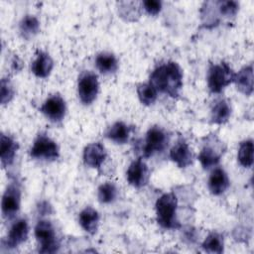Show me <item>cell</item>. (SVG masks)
<instances>
[{
  "label": "cell",
  "mask_w": 254,
  "mask_h": 254,
  "mask_svg": "<svg viewBox=\"0 0 254 254\" xmlns=\"http://www.w3.org/2000/svg\"><path fill=\"white\" fill-rule=\"evenodd\" d=\"M149 82L157 91L178 97L183 87V70L176 62L169 61L152 71Z\"/></svg>",
  "instance_id": "obj_1"
},
{
  "label": "cell",
  "mask_w": 254,
  "mask_h": 254,
  "mask_svg": "<svg viewBox=\"0 0 254 254\" xmlns=\"http://www.w3.org/2000/svg\"><path fill=\"white\" fill-rule=\"evenodd\" d=\"M157 222L166 229H177L181 226L177 217L178 198L174 192L162 194L156 201Z\"/></svg>",
  "instance_id": "obj_2"
},
{
  "label": "cell",
  "mask_w": 254,
  "mask_h": 254,
  "mask_svg": "<svg viewBox=\"0 0 254 254\" xmlns=\"http://www.w3.org/2000/svg\"><path fill=\"white\" fill-rule=\"evenodd\" d=\"M235 72L225 62L211 64L207 70V86L212 93L221 92L233 82Z\"/></svg>",
  "instance_id": "obj_3"
},
{
  "label": "cell",
  "mask_w": 254,
  "mask_h": 254,
  "mask_svg": "<svg viewBox=\"0 0 254 254\" xmlns=\"http://www.w3.org/2000/svg\"><path fill=\"white\" fill-rule=\"evenodd\" d=\"M34 232L39 243L40 253H55L59 250L60 244L51 221L45 219L39 220L35 226Z\"/></svg>",
  "instance_id": "obj_4"
},
{
  "label": "cell",
  "mask_w": 254,
  "mask_h": 254,
  "mask_svg": "<svg viewBox=\"0 0 254 254\" xmlns=\"http://www.w3.org/2000/svg\"><path fill=\"white\" fill-rule=\"evenodd\" d=\"M224 152L222 142L215 135L205 137V142L198 154V161L204 170L216 166Z\"/></svg>",
  "instance_id": "obj_5"
},
{
  "label": "cell",
  "mask_w": 254,
  "mask_h": 254,
  "mask_svg": "<svg viewBox=\"0 0 254 254\" xmlns=\"http://www.w3.org/2000/svg\"><path fill=\"white\" fill-rule=\"evenodd\" d=\"M170 143L169 133L160 126L151 127L146 134L143 146V156L149 158L155 154L164 152Z\"/></svg>",
  "instance_id": "obj_6"
},
{
  "label": "cell",
  "mask_w": 254,
  "mask_h": 254,
  "mask_svg": "<svg viewBox=\"0 0 254 254\" xmlns=\"http://www.w3.org/2000/svg\"><path fill=\"white\" fill-rule=\"evenodd\" d=\"M21 206V188L18 182H11L2 195L1 211L5 219H13Z\"/></svg>",
  "instance_id": "obj_7"
},
{
  "label": "cell",
  "mask_w": 254,
  "mask_h": 254,
  "mask_svg": "<svg viewBox=\"0 0 254 254\" xmlns=\"http://www.w3.org/2000/svg\"><path fill=\"white\" fill-rule=\"evenodd\" d=\"M99 90V82L97 75L90 71H82L77 80V94L80 101L85 104H91L97 97Z\"/></svg>",
  "instance_id": "obj_8"
},
{
  "label": "cell",
  "mask_w": 254,
  "mask_h": 254,
  "mask_svg": "<svg viewBox=\"0 0 254 254\" xmlns=\"http://www.w3.org/2000/svg\"><path fill=\"white\" fill-rule=\"evenodd\" d=\"M30 156L38 160L55 161L60 156V149L58 144L49 136L39 134L30 149Z\"/></svg>",
  "instance_id": "obj_9"
},
{
  "label": "cell",
  "mask_w": 254,
  "mask_h": 254,
  "mask_svg": "<svg viewBox=\"0 0 254 254\" xmlns=\"http://www.w3.org/2000/svg\"><path fill=\"white\" fill-rule=\"evenodd\" d=\"M40 111L52 122L59 123L65 116V101L60 94H53L45 100L40 107Z\"/></svg>",
  "instance_id": "obj_10"
},
{
  "label": "cell",
  "mask_w": 254,
  "mask_h": 254,
  "mask_svg": "<svg viewBox=\"0 0 254 254\" xmlns=\"http://www.w3.org/2000/svg\"><path fill=\"white\" fill-rule=\"evenodd\" d=\"M149 168L142 159L133 161L126 172V179L128 183L136 189L145 187L149 182Z\"/></svg>",
  "instance_id": "obj_11"
},
{
  "label": "cell",
  "mask_w": 254,
  "mask_h": 254,
  "mask_svg": "<svg viewBox=\"0 0 254 254\" xmlns=\"http://www.w3.org/2000/svg\"><path fill=\"white\" fill-rule=\"evenodd\" d=\"M106 157V150L104 146L99 142L86 145L82 154L83 163L85 164V166L92 169H99L104 163Z\"/></svg>",
  "instance_id": "obj_12"
},
{
  "label": "cell",
  "mask_w": 254,
  "mask_h": 254,
  "mask_svg": "<svg viewBox=\"0 0 254 254\" xmlns=\"http://www.w3.org/2000/svg\"><path fill=\"white\" fill-rule=\"evenodd\" d=\"M170 158L179 168H187L192 163L193 154L189 144L184 139H179L170 150Z\"/></svg>",
  "instance_id": "obj_13"
},
{
  "label": "cell",
  "mask_w": 254,
  "mask_h": 254,
  "mask_svg": "<svg viewBox=\"0 0 254 254\" xmlns=\"http://www.w3.org/2000/svg\"><path fill=\"white\" fill-rule=\"evenodd\" d=\"M28 235H29V225L27 220L25 218L18 219L12 224L7 234L5 245L8 248H16L28 239Z\"/></svg>",
  "instance_id": "obj_14"
},
{
  "label": "cell",
  "mask_w": 254,
  "mask_h": 254,
  "mask_svg": "<svg viewBox=\"0 0 254 254\" xmlns=\"http://www.w3.org/2000/svg\"><path fill=\"white\" fill-rule=\"evenodd\" d=\"M19 149L18 143L9 135L4 133L0 136V159L3 168L13 164L17 151Z\"/></svg>",
  "instance_id": "obj_15"
},
{
  "label": "cell",
  "mask_w": 254,
  "mask_h": 254,
  "mask_svg": "<svg viewBox=\"0 0 254 254\" xmlns=\"http://www.w3.org/2000/svg\"><path fill=\"white\" fill-rule=\"evenodd\" d=\"M229 179L226 172L222 168H215L207 182L208 190L213 195H220L224 193L229 188Z\"/></svg>",
  "instance_id": "obj_16"
},
{
  "label": "cell",
  "mask_w": 254,
  "mask_h": 254,
  "mask_svg": "<svg viewBox=\"0 0 254 254\" xmlns=\"http://www.w3.org/2000/svg\"><path fill=\"white\" fill-rule=\"evenodd\" d=\"M54 67V61L51 56L43 51H39L36 59L31 64L32 72L39 78L48 77Z\"/></svg>",
  "instance_id": "obj_17"
},
{
  "label": "cell",
  "mask_w": 254,
  "mask_h": 254,
  "mask_svg": "<svg viewBox=\"0 0 254 254\" xmlns=\"http://www.w3.org/2000/svg\"><path fill=\"white\" fill-rule=\"evenodd\" d=\"M237 89L245 94L251 95L253 92V66L252 64L242 67L234 75V80Z\"/></svg>",
  "instance_id": "obj_18"
},
{
  "label": "cell",
  "mask_w": 254,
  "mask_h": 254,
  "mask_svg": "<svg viewBox=\"0 0 254 254\" xmlns=\"http://www.w3.org/2000/svg\"><path fill=\"white\" fill-rule=\"evenodd\" d=\"M78 222L84 231L93 235L98 229L99 214L91 206H86L79 212Z\"/></svg>",
  "instance_id": "obj_19"
},
{
  "label": "cell",
  "mask_w": 254,
  "mask_h": 254,
  "mask_svg": "<svg viewBox=\"0 0 254 254\" xmlns=\"http://www.w3.org/2000/svg\"><path fill=\"white\" fill-rule=\"evenodd\" d=\"M132 127L122 121L112 124L105 132V137L116 144H125L129 141Z\"/></svg>",
  "instance_id": "obj_20"
},
{
  "label": "cell",
  "mask_w": 254,
  "mask_h": 254,
  "mask_svg": "<svg viewBox=\"0 0 254 254\" xmlns=\"http://www.w3.org/2000/svg\"><path fill=\"white\" fill-rule=\"evenodd\" d=\"M231 115V106L226 99H219L214 103L210 112L212 123L224 124L228 121Z\"/></svg>",
  "instance_id": "obj_21"
},
{
  "label": "cell",
  "mask_w": 254,
  "mask_h": 254,
  "mask_svg": "<svg viewBox=\"0 0 254 254\" xmlns=\"http://www.w3.org/2000/svg\"><path fill=\"white\" fill-rule=\"evenodd\" d=\"M95 65L97 69L103 74L113 73L118 69V62L116 57L113 54L107 52H103L97 55L95 59Z\"/></svg>",
  "instance_id": "obj_22"
},
{
  "label": "cell",
  "mask_w": 254,
  "mask_h": 254,
  "mask_svg": "<svg viewBox=\"0 0 254 254\" xmlns=\"http://www.w3.org/2000/svg\"><path fill=\"white\" fill-rule=\"evenodd\" d=\"M19 31L24 39H31L40 31V22L34 15H26L19 24Z\"/></svg>",
  "instance_id": "obj_23"
},
{
  "label": "cell",
  "mask_w": 254,
  "mask_h": 254,
  "mask_svg": "<svg viewBox=\"0 0 254 254\" xmlns=\"http://www.w3.org/2000/svg\"><path fill=\"white\" fill-rule=\"evenodd\" d=\"M137 94L141 103L147 106L155 103L158 97V91L150 82H144V83L138 84Z\"/></svg>",
  "instance_id": "obj_24"
},
{
  "label": "cell",
  "mask_w": 254,
  "mask_h": 254,
  "mask_svg": "<svg viewBox=\"0 0 254 254\" xmlns=\"http://www.w3.org/2000/svg\"><path fill=\"white\" fill-rule=\"evenodd\" d=\"M237 159L239 164L244 168H251L253 165V141L251 139L240 143Z\"/></svg>",
  "instance_id": "obj_25"
},
{
  "label": "cell",
  "mask_w": 254,
  "mask_h": 254,
  "mask_svg": "<svg viewBox=\"0 0 254 254\" xmlns=\"http://www.w3.org/2000/svg\"><path fill=\"white\" fill-rule=\"evenodd\" d=\"M201 247L208 253L220 254L223 252V247H224L223 237L217 232H211L203 240Z\"/></svg>",
  "instance_id": "obj_26"
},
{
  "label": "cell",
  "mask_w": 254,
  "mask_h": 254,
  "mask_svg": "<svg viewBox=\"0 0 254 254\" xmlns=\"http://www.w3.org/2000/svg\"><path fill=\"white\" fill-rule=\"evenodd\" d=\"M118 194L116 186L111 182H106L99 186L97 190V198L99 202L107 204L113 202Z\"/></svg>",
  "instance_id": "obj_27"
},
{
  "label": "cell",
  "mask_w": 254,
  "mask_h": 254,
  "mask_svg": "<svg viewBox=\"0 0 254 254\" xmlns=\"http://www.w3.org/2000/svg\"><path fill=\"white\" fill-rule=\"evenodd\" d=\"M216 6L219 10V14L224 17L235 16L239 8V4L236 1H219L216 2Z\"/></svg>",
  "instance_id": "obj_28"
},
{
  "label": "cell",
  "mask_w": 254,
  "mask_h": 254,
  "mask_svg": "<svg viewBox=\"0 0 254 254\" xmlns=\"http://www.w3.org/2000/svg\"><path fill=\"white\" fill-rule=\"evenodd\" d=\"M15 90L8 78H2L0 84V95H1V103L6 104L12 100L14 97Z\"/></svg>",
  "instance_id": "obj_29"
},
{
  "label": "cell",
  "mask_w": 254,
  "mask_h": 254,
  "mask_svg": "<svg viewBox=\"0 0 254 254\" xmlns=\"http://www.w3.org/2000/svg\"><path fill=\"white\" fill-rule=\"evenodd\" d=\"M142 5L145 11L152 16L159 14L162 9V2L158 0H145L142 2Z\"/></svg>",
  "instance_id": "obj_30"
}]
</instances>
